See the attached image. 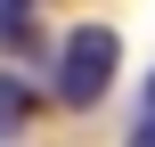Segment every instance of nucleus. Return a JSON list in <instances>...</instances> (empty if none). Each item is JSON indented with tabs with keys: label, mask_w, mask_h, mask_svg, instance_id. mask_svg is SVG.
<instances>
[{
	"label": "nucleus",
	"mask_w": 155,
	"mask_h": 147,
	"mask_svg": "<svg viewBox=\"0 0 155 147\" xmlns=\"http://www.w3.org/2000/svg\"><path fill=\"white\" fill-rule=\"evenodd\" d=\"M139 115H155V82H147V106H139Z\"/></svg>",
	"instance_id": "nucleus-5"
},
{
	"label": "nucleus",
	"mask_w": 155,
	"mask_h": 147,
	"mask_svg": "<svg viewBox=\"0 0 155 147\" xmlns=\"http://www.w3.org/2000/svg\"><path fill=\"white\" fill-rule=\"evenodd\" d=\"M0 41H25V0H0Z\"/></svg>",
	"instance_id": "nucleus-3"
},
{
	"label": "nucleus",
	"mask_w": 155,
	"mask_h": 147,
	"mask_svg": "<svg viewBox=\"0 0 155 147\" xmlns=\"http://www.w3.org/2000/svg\"><path fill=\"white\" fill-rule=\"evenodd\" d=\"M114 74H123V33L114 25H74L65 49H57V98L90 115V106H106Z\"/></svg>",
	"instance_id": "nucleus-1"
},
{
	"label": "nucleus",
	"mask_w": 155,
	"mask_h": 147,
	"mask_svg": "<svg viewBox=\"0 0 155 147\" xmlns=\"http://www.w3.org/2000/svg\"><path fill=\"white\" fill-rule=\"evenodd\" d=\"M131 147H155V115H139V123H131Z\"/></svg>",
	"instance_id": "nucleus-4"
},
{
	"label": "nucleus",
	"mask_w": 155,
	"mask_h": 147,
	"mask_svg": "<svg viewBox=\"0 0 155 147\" xmlns=\"http://www.w3.org/2000/svg\"><path fill=\"white\" fill-rule=\"evenodd\" d=\"M25 115H33V98H25V82H16V74H0V131H16Z\"/></svg>",
	"instance_id": "nucleus-2"
}]
</instances>
